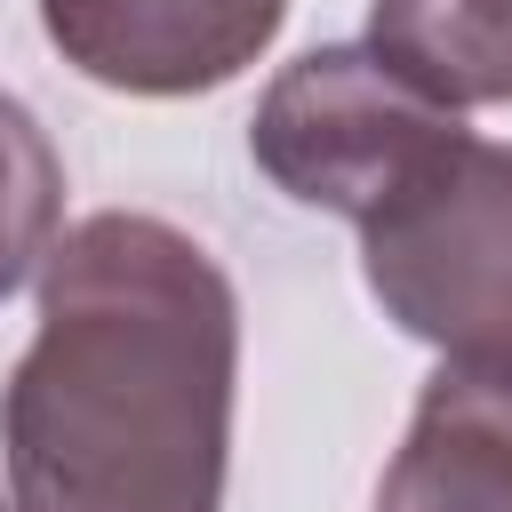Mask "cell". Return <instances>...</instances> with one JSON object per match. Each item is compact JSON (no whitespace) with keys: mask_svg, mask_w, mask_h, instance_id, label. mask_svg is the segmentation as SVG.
I'll return each instance as SVG.
<instances>
[{"mask_svg":"<svg viewBox=\"0 0 512 512\" xmlns=\"http://www.w3.org/2000/svg\"><path fill=\"white\" fill-rule=\"evenodd\" d=\"M240 296L168 216L96 208L40 264V328L0 384L16 512H224Z\"/></svg>","mask_w":512,"mask_h":512,"instance_id":"cell-1","label":"cell"},{"mask_svg":"<svg viewBox=\"0 0 512 512\" xmlns=\"http://www.w3.org/2000/svg\"><path fill=\"white\" fill-rule=\"evenodd\" d=\"M360 272L384 320L440 360H512V144L456 136L360 224Z\"/></svg>","mask_w":512,"mask_h":512,"instance_id":"cell-2","label":"cell"},{"mask_svg":"<svg viewBox=\"0 0 512 512\" xmlns=\"http://www.w3.org/2000/svg\"><path fill=\"white\" fill-rule=\"evenodd\" d=\"M456 136H472L464 112L408 88L368 40L304 48L296 64L272 72V88L256 96V120H248L256 168L296 208H328L352 224L392 208Z\"/></svg>","mask_w":512,"mask_h":512,"instance_id":"cell-3","label":"cell"},{"mask_svg":"<svg viewBox=\"0 0 512 512\" xmlns=\"http://www.w3.org/2000/svg\"><path fill=\"white\" fill-rule=\"evenodd\" d=\"M288 24V0H40L48 48L120 96H208Z\"/></svg>","mask_w":512,"mask_h":512,"instance_id":"cell-4","label":"cell"},{"mask_svg":"<svg viewBox=\"0 0 512 512\" xmlns=\"http://www.w3.org/2000/svg\"><path fill=\"white\" fill-rule=\"evenodd\" d=\"M376 512H512V360H440L424 376Z\"/></svg>","mask_w":512,"mask_h":512,"instance_id":"cell-5","label":"cell"},{"mask_svg":"<svg viewBox=\"0 0 512 512\" xmlns=\"http://www.w3.org/2000/svg\"><path fill=\"white\" fill-rule=\"evenodd\" d=\"M368 48L448 112L512 104V0H368Z\"/></svg>","mask_w":512,"mask_h":512,"instance_id":"cell-6","label":"cell"},{"mask_svg":"<svg viewBox=\"0 0 512 512\" xmlns=\"http://www.w3.org/2000/svg\"><path fill=\"white\" fill-rule=\"evenodd\" d=\"M56 224H64V160L32 120V104L0 96V304L48 264Z\"/></svg>","mask_w":512,"mask_h":512,"instance_id":"cell-7","label":"cell"},{"mask_svg":"<svg viewBox=\"0 0 512 512\" xmlns=\"http://www.w3.org/2000/svg\"><path fill=\"white\" fill-rule=\"evenodd\" d=\"M0 512H16V496H0Z\"/></svg>","mask_w":512,"mask_h":512,"instance_id":"cell-8","label":"cell"}]
</instances>
